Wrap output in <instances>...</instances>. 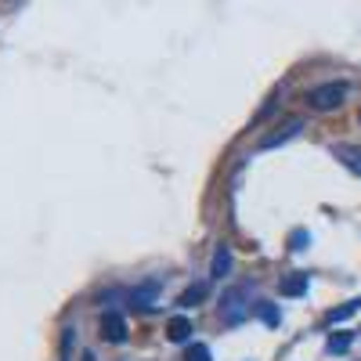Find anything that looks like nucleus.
<instances>
[{
    "mask_svg": "<svg viewBox=\"0 0 361 361\" xmlns=\"http://www.w3.org/2000/svg\"><path fill=\"white\" fill-rule=\"evenodd\" d=\"M83 361H94V357H90V354H87V357H83Z\"/></svg>",
    "mask_w": 361,
    "mask_h": 361,
    "instance_id": "nucleus-15",
    "label": "nucleus"
},
{
    "mask_svg": "<svg viewBox=\"0 0 361 361\" xmlns=\"http://www.w3.org/2000/svg\"><path fill=\"white\" fill-rule=\"evenodd\" d=\"M221 314H224V322L228 325H238V322H246V314H250V307L243 304V293H228L224 296V304H221Z\"/></svg>",
    "mask_w": 361,
    "mask_h": 361,
    "instance_id": "nucleus-2",
    "label": "nucleus"
},
{
    "mask_svg": "<svg viewBox=\"0 0 361 361\" xmlns=\"http://www.w3.org/2000/svg\"><path fill=\"white\" fill-rule=\"evenodd\" d=\"M202 296H206V286H192V289H185V293H180V307H192V304H199Z\"/></svg>",
    "mask_w": 361,
    "mask_h": 361,
    "instance_id": "nucleus-10",
    "label": "nucleus"
},
{
    "mask_svg": "<svg viewBox=\"0 0 361 361\" xmlns=\"http://www.w3.org/2000/svg\"><path fill=\"white\" fill-rule=\"evenodd\" d=\"M185 361H209V350H206L202 343H195V347H188V354H185Z\"/></svg>",
    "mask_w": 361,
    "mask_h": 361,
    "instance_id": "nucleus-13",
    "label": "nucleus"
},
{
    "mask_svg": "<svg viewBox=\"0 0 361 361\" xmlns=\"http://www.w3.org/2000/svg\"><path fill=\"white\" fill-rule=\"evenodd\" d=\"M257 311H260V318H264L267 325H279V311L271 307V304H257Z\"/></svg>",
    "mask_w": 361,
    "mask_h": 361,
    "instance_id": "nucleus-12",
    "label": "nucleus"
},
{
    "mask_svg": "<svg viewBox=\"0 0 361 361\" xmlns=\"http://www.w3.org/2000/svg\"><path fill=\"white\" fill-rule=\"evenodd\" d=\"M304 243H307V235L296 231V235H293V250H304Z\"/></svg>",
    "mask_w": 361,
    "mask_h": 361,
    "instance_id": "nucleus-14",
    "label": "nucleus"
},
{
    "mask_svg": "<svg viewBox=\"0 0 361 361\" xmlns=\"http://www.w3.org/2000/svg\"><path fill=\"white\" fill-rule=\"evenodd\" d=\"M350 340H354L350 333H336L333 340H329V354H343V350L350 347Z\"/></svg>",
    "mask_w": 361,
    "mask_h": 361,
    "instance_id": "nucleus-11",
    "label": "nucleus"
},
{
    "mask_svg": "<svg viewBox=\"0 0 361 361\" xmlns=\"http://www.w3.org/2000/svg\"><path fill=\"white\" fill-rule=\"evenodd\" d=\"M336 156L343 159V166H350L354 173H361V148H347V145H340V148H336Z\"/></svg>",
    "mask_w": 361,
    "mask_h": 361,
    "instance_id": "nucleus-7",
    "label": "nucleus"
},
{
    "mask_svg": "<svg viewBox=\"0 0 361 361\" xmlns=\"http://www.w3.org/2000/svg\"><path fill=\"white\" fill-rule=\"evenodd\" d=\"M300 127H304V119H289V123H286V127H282L279 134H271V137H264V148H275L279 141H286V137H293V134H296Z\"/></svg>",
    "mask_w": 361,
    "mask_h": 361,
    "instance_id": "nucleus-6",
    "label": "nucleus"
},
{
    "mask_svg": "<svg viewBox=\"0 0 361 361\" xmlns=\"http://www.w3.org/2000/svg\"><path fill=\"white\" fill-rule=\"evenodd\" d=\"M166 336H170L173 343H185V340L192 336V322H188V318H170V325H166Z\"/></svg>",
    "mask_w": 361,
    "mask_h": 361,
    "instance_id": "nucleus-5",
    "label": "nucleus"
},
{
    "mask_svg": "<svg viewBox=\"0 0 361 361\" xmlns=\"http://www.w3.org/2000/svg\"><path fill=\"white\" fill-rule=\"evenodd\" d=\"M357 307H361V300H350V304H343V307H333V311H329V314H325V322H329V325H336V322L350 318Z\"/></svg>",
    "mask_w": 361,
    "mask_h": 361,
    "instance_id": "nucleus-9",
    "label": "nucleus"
},
{
    "mask_svg": "<svg viewBox=\"0 0 361 361\" xmlns=\"http://www.w3.org/2000/svg\"><path fill=\"white\" fill-rule=\"evenodd\" d=\"M228 267H231V253H228V246H217V253H214V279H224Z\"/></svg>",
    "mask_w": 361,
    "mask_h": 361,
    "instance_id": "nucleus-8",
    "label": "nucleus"
},
{
    "mask_svg": "<svg viewBox=\"0 0 361 361\" xmlns=\"http://www.w3.org/2000/svg\"><path fill=\"white\" fill-rule=\"evenodd\" d=\"M343 98H347V83H325V87H314V90H311L307 102H311L314 109L329 112V109H336Z\"/></svg>",
    "mask_w": 361,
    "mask_h": 361,
    "instance_id": "nucleus-1",
    "label": "nucleus"
},
{
    "mask_svg": "<svg viewBox=\"0 0 361 361\" xmlns=\"http://www.w3.org/2000/svg\"><path fill=\"white\" fill-rule=\"evenodd\" d=\"M102 336H105L109 343H123V340H127V322L119 318L116 311H109V314L102 318Z\"/></svg>",
    "mask_w": 361,
    "mask_h": 361,
    "instance_id": "nucleus-3",
    "label": "nucleus"
},
{
    "mask_svg": "<svg viewBox=\"0 0 361 361\" xmlns=\"http://www.w3.org/2000/svg\"><path fill=\"white\" fill-rule=\"evenodd\" d=\"M279 289H282V296H304L307 293V275H300V271L296 275H286Z\"/></svg>",
    "mask_w": 361,
    "mask_h": 361,
    "instance_id": "nucleus-4",
    "label": "nucleus"
}]
</instances>
